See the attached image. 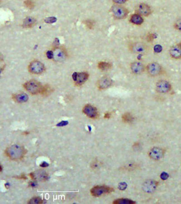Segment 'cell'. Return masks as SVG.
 I'll return each instance as SVG.
<instances>
[{"mask_svg":"<svg viewBox=\"0 0 181 204\" xmlns=\"http://www.w3.org/2000/svg\"><path fill=\"white\" fill-rule=\"evenodd\" d=\"M27 153V150L24 146L19 144L11 145L5 151L6 156L11 160L19 161L22 160Z\"/></svg>","mask_w":181,"mask_h":204,"instance_id":"obj_1","label":"cell"},{"mask_svg":"<svg viewBox=\"0 0 181 204\" xmlns=\"http://www.w3.org/2000/svg\"><path fill=\"white\" fill-rule=\"evenodd\" d=\"M24 89L32 95L40 94L43 85L36 80H30L26 82L23 85Z\"/></svg>","mask_w":181,"mask_h":204,"instance_id":"obj_2","label":"cell"},{"mask_svg":"<svg viewBox=\"0 0 181 204\" xmlns=\"http://www.w3.org/2000/svg\"><path fill=\"white\" fill-rule=\"evenodd\" d=\"M52 58L56 62H62L66 60L68 54L66 50L61 46H56L52 50Z\"/></svg>","mask_w":181,"mask_h":204,"instance_id":"obj_3","label":"cell"},{"mask_svg":"<svg viewBox=\"0 0 181 204\" xmlns=\"http://www.w3.org/2000/svg\"><path fill=\"white\" fill-rule=\"evenodd\" d=\"M111 11L113 17L118 20H122L126 18L129 11L126 8L119 5H114L111 7Z\"/></svg>","mask_w":181,"mask_h":204,"instance_id":"obj_4","label":"cell"},{"mask_svg":"<svg viewBox=\"0 0 181 204\" xmlns=\"http://www.w3.org/2000/svg\"><path fill=\"white\" fill-rule=\"evenodd\" d=\"M145 70L148 74L152 77L159 76L163 72V67L160 64L155 62L149 63L145 66Z\"/></svg>","mask_w":181,"mask_h":204,"instance_id":"obj_5","label":"cell"},{"mask_svg":"<svg viewBox=\"0 0 181 204\" xmlns=\"http://www.w3.org/2000/svg\"><path fill=\"white\" fill-rule=\"evenodd\" d=\"M45 66L44 64L38 60L31 61L28 66L29 71L32 74L40 75L45 72Z\"/></svg>","mask_w":181,"mask_h":204,"instance_id":"obj_6","label":"cell"},{"mask_svg":"<svg viewBox=\"0 0 181 204\" xmlns=\"http://www.w3.org/2000/svg\"><path fill=\"white\" fill-rule=\"evenodd\" d=\"M114 189L111 187L105 185H97L94 186L90 190V194L93 196L98 197L104 194L113 192Z\"/></svg>","mask_w":181,"mask_h":204,"instance_id":"obj_7","label":"cell"},{"mask_svg":"<svg viewBox=\"0 0 181 204\" xmlns=\"http://www.w3.org/2000/svg\"><path fill=\"white\" fill-rule=\"evenodd\" d=\"M89 78V74L87 72H74L72 75V78L74 84L77 86L84 84Z\"/></svg>","mask_w":181,"mask_h":204,"instance_id":"obj_8","label":"cell"},{"mask_svg":"<svg viewBox=\"0 0 181 204\" xmlns=\"http://www.w3.org/2000/svg\"><path fill=\"white\" fill-rule=\"evenodd\" d=\"M156 89L158 93L167 94L171 90L172 86L168 81L161 80L157 82L156 85Z\"/></svg>","mask_w":181,"mask_h":204,"instance_id":"obj_9","label":"cell"},{"mask_svg":"<svg viewBox=\"0 0 181 204\" xmlns=\"http://www.w3.org/2000/svg\"><path fill=\"white\" fill-rule=\"evenodd\" d=\"M130 50L134 54H143L148 50L147 45L143 42H134L130 46Z\"/></svg>","mask_w":181,"mask_h":204,"instance_id":"obj_10","label":"cell"},{"mask_svg":"<svg viewBox=\"0 0 181 204\" xmlns=\"http://www.w3.org/2000/svg\"><path fill=\"white\" fill-rule=\"evenodd\" d=\"M82 112L90 119H95L98 116V112L97 108L90 104L86 105L82 109Z\"/></svg>","mask_w":181,"mask_h":204,"instance_id":"obj_11","label":"cell"},{"mask_svg":"<svg viewBox=\"0 0 181 204\" xmlns=\"http://www.w3.org/2000/svg\"><path fill=\"white\" fill-rule=\"evenodd\" d=\"M30 176L32 179L35 181H46L48 180V174L44 170H37L30 174Z\"/></svg>","mask_w":181,"mask_h":204,"instance_id":"obj_12","label":"cell"},{"mask_svg":"<svg viewBox=\"0 0 181 204\" xmlns=\"http://www.w3.org/2000/svg\"><path fill=\"white\" fill-rule=\"evenodd\" d=\"M148 155L152 159L154 160H159L164 156V150L160 147H155L150 151Z\"/></svg>","mask_w":181,"mask_h":204,"instance_id":"obj_13","label":"cell"},{"mask_svg":"<svg viewBox=\"0 0 181 204\" xmlns=\"http://www.w3.org/2000/svg\"><path fill=\"white\" fill-rule=\"evenodd\" d=\"M158 184V183L156 181L152 180H147L143 184V190L147 193H152L156 190Z\"/></svg>","mask_w":181,"mask_h":204,"instance_id":"obj_14","label":"cell"},{"mask_svg":"<svg viewBox=\"0 0 181 204\" xmlns=\"http://www.w3.org/2000/svg\"><path fill=\"white\" fill-rule=\"evenodd\" d=\"M130 68L132 72L134 75H140L145 70V66L143 63L139 61H136L131 63Z\"/></svg>","mask_w":181,"mask_h":204,"instance_id":"obj_15","label":"cell"},{"mask_svg":"<svg viewBox=\"0 0 181 204\" xmlns=\"http://www.w3.org/2000/svg\"><path fill=\"white\" fill-rule=\"evenodd\" d=\"M112 84V80L109 77H103L98 80L97 86L100 90H104L109 87Z\"/></svg>","mask_w":181,"mask_h":204,"instance_id":"obj_16","label":"cell"},{"mask_svg":"<svg viewBox=\"0 0 181 204\" xmlns=\"http://www.w3.org/2000/svg\"><path fill=\"white\" fill-rule=\"evenodd\" d=\"M137 12L142 16H148L152 13L151 7L145 3H141L137 8Z\"/></svg>","mask_w":181,"mask_h":204,"instance_id":"obj_17","label":"cell"},{"mask_svg":"<svg viewBox=\"0 0 181 204\" xmlns=\"http://www.w3.org/2000/svg\"><path fill=\"white\" fill-rule=\"evenodd\" d=\"M169 55L172 59L175 60L181 59V50L177 44L172 46L170 48Z\"/></svg>","mask_w":181,"mask_h":204,"instance_id":"obj_18","label":"cell"},{"mask_svg":"<svg viewBox=\"0 0 181 204\" xmlns=\"http://www.w3.org/2000/svg\"><path fill=\"white\" fill-rule=\"evenodd\" d=\"M12 100L18 103L26 102L29 100V96L24 92L14 94L12 95Z\"/></svg>","mask_w":181,"mask_h":204,"instance_id":"obj_19","label":"cell"},{"mask_svg":"<svg viewBox=\"0 0 181 204\" xmlns=\"http://www.w3.org/2000/svg\"><path fill=\"white\" fill-rule=\"evenodd\" d=\"M129 22L132 24L139 26L141 25L144 22V19L139 13H134L131 15L129 19Z\"/></svg>","mask_w":181,"mask_h":204,"instance_id":"obj_20","label":"cell"},{"mask_svg":"<svg viewBox=\"0 0 181 204\" xmlns=\"http://www.w3.org/2000/svg\"><path fill=\"white\" fill-rule=\"evenodd\" d=\"M37 24L36 19L32 17H27L23 22L22 27L25 29H30L34 27Z\"/></svg>","mask_w":181,"mask_h":204,"instance_id":"obj_21","label":"cell"},{"mask_svg":"<svg viewBox=\"0 0 181 204\" xmlns=\"http://www.w3.org/2000/svg\"><path fill=\"white\" fill-rule=\"evenodd\" d=\"M98 68L100 70L104 71H107L111 69L112 67V64L110 62H105V61H101L98 63Z\"/></svg>","mask_w":181,"mask_h":204,"instance_id":"obj_22","label":"cell"},{"mask_svg":"<svg viewBox=\"0 0 181 204\" xmlns=\"http://www.w3.org/2000/svg\"><path fill=\"white\" fill-rule=\"evenodd\" d=\"M52 92V87L48 85H45L43 86L40 94H41L43 96H47L50 94H51Z\"/></svg>","mask_w":181,"mask_h":204,"instance_id":"obj_23","label":"cell"},{"mask_svg":"<svg viewBox=\"0 0 181 204\" xmlns=\"http://www.w3.org/2000/svg\"><path fill=\"white\" fill-rule=\"evenodd\" d=\"M112 203L113 204H134L136 202L128 198H122L115 200Z\"/></svg>","mask_w":181,"mask_h":204,"instance_id":"obj_24","label":"cell"},{"mask_svg":"<svg viewBox=\"0 0 181 204\" xmlns=\"http://www.w3.org/2000/svg\"><path fill=\"white\" fill-rule=\"evenodd\" d=\"M122 119L123 122L126 123H131L133 121V116L130 113L127 112L122 115Z\"/></svg>","mask_w":181,"mask_h":204,"instance_id":"obj_25","label":"cell"},{"mask_svg":"<svg viewBox=\"0 0 181 204\" xmlns=\"http://www.w3.org/2000/svg\"><path fill=\"white\" fill-rule=\"evenodd\" d=\"M43 200L40 197H34L31 198L27 203L30 204H42Z\"/></svg>","mask_w":181,"mask_h":204,"instance_id":"obj_26","label":"cell"},{"mask_svg":"<svg viewBox=\"0 0 181 204\" xmlns=\"http://www.w3.org/2000/svg\"><path fill=\"white\" fill-rule=\"evenodd\" d=\"M24 6L27 8L32 10L35 7V3L32 0H25L24 2Z\"/></svg>","mask_w":181,"mask_h":204,"instance_id":"obj_27","label":"cell"},{"mask_svg":"<svg viewBox=\"0 0 181 204\" xmlns=\"http://www.w3.org/2000/svg\"><path fill=\"white\" fill-rule=\"evenodd\" d=\"M85 24H86V26L88 29H92L95 26V22L93 20H87L85 21Z\"/></svg>","mask_w":181,"mask_h":204,"instance_id":"obj_28","label":"cell"},{"mask_svg":"<svg viewBox=\"0 0 181 204\" xmlns=\"http://www.w3.org/2000/svg\"><path fill=\"white\" fill-rule=\"evenodd\" d=\"M173 27L175 30L181 32V18L176 20L173 24Z\"/></svg>","mask_w":181,"mask_h":204,"instance_id":"obj_29","label":"cell"},{"mask_svg":"<svg viewBox=\"0 0 181 204\" xmlns=\"http://www.w3.org/2000/svg\"><path fill=\"white\" fill-rule=\"evenodd\" d=\"M127 184L125 182H122L119 184L118 185V189L120 190H125L127 188Z\"/></svg>","mask_w":181,"mask_h":204,"instance_id":"obj_30","label":"cell"},{"mask_svg":"<svg viewBox=\"0 0 181 204\" xmlns=\"http://www.w3.org/2000/svg\"><path fill=\"white\" fill-rule=\"evenodd\" d=\"M155 35L153 34H149L146 37V38H147V40L148 41V42L152 41L155 39Z\"/></svg>","mask_w":181,"mask_h":204,"instance_id":"obj_31","label":"cell"},{"mask_svg":"<svg viewBox=\"0 0 181 204\" xmlns=\"http://www.w3.org/2000/svg\"><path fill=\"white\" fill-rule=\"evenodd\" d=\"M160 177H161V179L162 180H166L167 179H168V178L169 177V175L167 173H165V172H163L162 173L161 175H160Z\"/></svg>","mask_w":181,"mask_h":204,"instance_id":"obj_32","label":"cell"},{"mask_svg":"<svg viewBox=\"0 0 181 204\" xmlns=\"http://www.w3.org/2000/svg\"><path fill=\"white\" fill-rule=\"evenodd\" d=\"M56 20V18L55 17H49V18H46L45 22L48 24H52L54 23Z\"/></svg>","mask_w":181,"mask_h":204,"instance_id":"obj_33","label":"cell"},{"mask_svg":"<svg viewBox=\"0 0 181 204\" xmlns=\"http://www.w3.org/2000/svg\"><path fill=\"white\" fill-rule=\"evenodd\" d=\"M117 5H121L123 4L126 3L127 1V0H112Z\"/></svg>","mask_w":181,"mask_h":204,"instance_id":"obj_34","label":"cell"},{"mask_svg":"<svg viewBox=\"0 0 181 204\" xmlns=\"http://www.w3.org/2000/svg\"><path fill=\"white\" fill-rule=\"evenodd\" d=\"M68 122L67 121H62L60 123L57 124V126L62 127V126H66L67 125H68Z\"/></svg>","mask_w":181,"mask_h":204,"instance_id":"obj_35","label":"cell"},{"mask_svg":"<svg viewBox=\"0 0 181 204\" xmlns=\"http://www.w3.org/2000/svg\"><path fill=\"white\" fill-rule=\"evenodd\" d=\"M161 50H162V48L161 47L160 45H156V47L155 48V51L157 52H160L161 51Z\"/></svg>","mask_w":181,"mask_h":204,"instance_id":"obj_36","label":"cell"},{"mask_svg":"<svg viewBox=\"0 0 181 204\" xmlns=\"http://www.w3.org/2000/svg\"><path fill=\"white\" fill-rule=\"evenodd\" d=\"M37 184L36 182L33 181V182H30V186L32 187H36Z\"/></svg>","mask_w":181,"mask_h":204,"instance_id":"obj_37","label":"cell"},{"mask_svg":"<svg viewBox=\"0 0 181 204\" xmlns=\"http://www.w3.org/2000/svg\"><path fill=\"white\" fill-rule=\"evenodd\" d=\"M49 164H48L47 162H43L41 164V166L42 167V168H46V167H47Z\"/></svg>","mask_w":181,"mask_h":204,"instance_id":"obj_38","label":"cell"},{"mask_svg":"<svg viewBox=\"0 0 181 204\" xmlns=\"http://www.w3.org/2000/svg\"><path fill=\"white\" fill-rule=\"evenodd\" d=\"M111 116V114L110 112H107V113L105 114L104 116V117L105 119H109Z\"/></svg>","mask_w":181,"mask_h":204,"instance_id":"obj_39","label":"cell"},{"mask_svg":"<svg viewBox=\"0 0 181 204\" xmlns=\"http://www.w3.org/2000/svg\"><path fill=\"white\" fill-rule=\"evenodd\" d=\"M4 69H5L4 67H0V78H1V74H2V72L3 71Z\"/></svg>","mask_w":181,"mask_h":204,"instance_id":"obj_40","label":"cell"},{"mask_svg":"<svg viewBox=\"0 0 181 204\" xmlns=\"http://www.w3.org/2000/svg\"><path fill=\"white\" fill-rule=\"evenodd\" d=\"M177 45H178V46H179V48H180V49H181V42H180V43H178Z\"/></svg>","mask_w":181,"mask_h":204,"instance_id":"obj_41","label":"cell"},{"mask_svg":"<svg viewBox=\"0 0 181 204\" xmlns=\"http://www.w3.org/2000/svg\"><path fill=\"white\" fill-rule=\"evenodd\" d=\"M2 171V167L1 165L0 164V173H1Z\"/></svg>","mask_w":181,"mask_h":204,"instance_id":"obj_42","label":"cell"}]
</instances>
